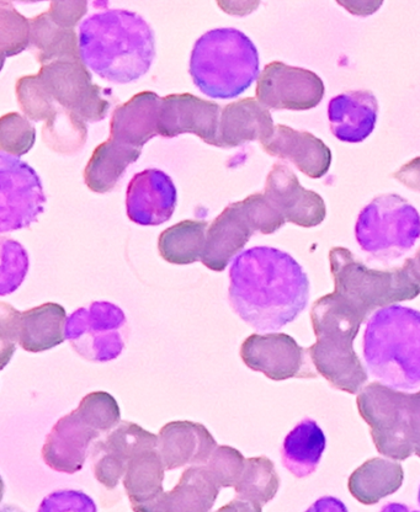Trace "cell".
I'll return each instance as SVG.
<instances>
[{"instance_id":"1","label":"cell","mask_w":420,"mask_h":512,"mask_svg":"<svg viewBox=\"0 0 420 512\" xmlns=\"http://www.w3.org/2000/svg\"><path fill=\"white\" fill-rule=\"evenodd\" d=\"M231 306L260 333L295 322L310 302L311 284L302 266L283 250L255 247L239 254L230 270Z\"/></svg>"},{"instance_id":"2","label":"cell","mask_w":420,"mask_h":512,"mask_svg":"<svg viewBox=\"0 0 420 512\" xmlns=\"http://www.w3.org/2000/svg\"><path fill=\"white\" fill-rule=\"evenodd\" d=\"M79 53L85 67L114 83H131L150 71L156 45L151 26L134 12L105 9L84 20Z\"/></svg>"},{"instance_id":"3","label":"cell","mask_w":420,"mask_h":512,"mask_svg":"<svg viewBox=\"0 0 420 512\" xmlns=\"http://www.w3.org/2000/svg\"><path fill=\"white\" fill-rule=\"evenodd\" d=\"M366 370L400 392L420 388V311L392 304L366 320L363 336Z\"/></svg>"},{"instance_id":"4","label":"cell","mask_w":420,"mask_h":512,"mask_svg":"<svg viewBox=\"0 0 420 512\" xmlns=\"http://www.w3.org/2000/svg\"><path fill=\"white\" fill-rule=\"evenodd\" d=\"M368 317L337 292L318 298L311 309V322L317 341L308 348L318 375L333 388L359 394L369 381V372L361 364L354 340Z\"/></svg>"},{"instance_id":"5","label":"cell","mask_w":420,"mask_h":512,"mask_svg":"<svg viewBox=\"0 0 420 512\" xmlns=\"http://www.w3.org/2000/svg\"><path fill=\"white\" fill-rule=\"evenodd\" d=\"M258 74L257 47L237 29L206 32L191 52L190 76L200 92L210 98H237L251 87Z\"/></svg>"},{"instance_id":"6","label":"cell","mask_w":420,"mask_h":512,"mask_svg":"<svg viewBox=\"0 0 420 512\" xmlns=\"http://www.w3.org/2000/svg\"><path fill=\"white\" fill-rule=\"evenodd\" d=\"M329 261L334 292L368 318L377 309L420 295V274L411 259L400 269L374 270L356 260L350 250L337 247L329 253Z\"/></svg>"},{"instance_id":"7","label":"cell","mask_w":420,"mask_h":512,"mask_svg":"<svg viewBox=\"0 0 420 512\" xmlns=\"http://www.w3.org/2000/svg\"><path fill=\"white\" fill-rule=\"evenodd\" d=\"M355 238L376 260L400 259L420 238L419 212L400 195L377 196L360 212Z\"/></svg>"},{"instance_id":"8","label":"cell","mask_w":420,"mask_h":512,"mask_svg":"<svg viewBox=\"0 0 420 512\" xmlns=\"http://www.w3.org/2000/svg\"><path fill=\"white\" fill-rule=\"evenodd\" d=\"M124 311L110 302H93L67 319L66 339L90 362H109L122 354L127 335Z\"/></svg>"},{"instance_id":"9","label":"cell","mask_w":420,"mask_h":512,"mask_svg":"<svg viewBox=\"0 0 420 512\" xmlns=\"http://www.w3.org/2000/svg\"><path fill=\"white\" fill-rule=\"evenodd\" d=\"M66 323V309L57 303H45L25 312L0 304L2 367L12 359L17 344L33 354L61 345L66 339Z\"/></svg>"},{"instance_id":"10","label":"cell","mask_w":420,"mask_h":512,"mask_svg":"<svg viewBox=\"0 0 420 512\" xmlns=\"http://www.w3.org/2000/svg\"><path fill=\"white\" fill-rule=\"evenodd\" d=\"M40 176L28 163L0 154V232L28 228L44 212Z\"/></svg>"},{"instance_id":"11","label":"cell","mask_w":420,"mask_h":512,"mask_svg":"<svg viewBox=\"0 0 420 512\" xmlns=\"http://www.w3.org/2000/svg\"><path fill=\"white\" fill-rule=\"evenodd\" d=\"M52 98L63 109L74 112L85 122L104 120L110 103L103 89L93 84L82 61H56L42 66L37 74Z\"/></svg>"},{"instance_id":"12","label":"cell","mask_w":420,"mask_h":512,"mask_svg":"<svg viewBox=\"0 0 420 512\" xmlns=\"http://www.w3.org/2000/svg\"><path fill=\"white\" fill-rule=\"evenodd\" d=\"M244 365L263 373L271 381L290 378H316L308 349L302 348L292 336L284 333L253 334L241 346Z\"/></svg>"},{"instance_id":"13","label":"cell","mask_w":420,"mask_h":512,"mask_svg":"<svg viewBox=\"0 0 420 512\" xmlns=\"http://www.w3.org/2000/svg\"><path fill=\"white\" fill-rule=\"evenodd\" d=\"M323 80L305 68L273 62L258 79L257 99L268 110L306 111L315 109L324 98Z\"/></svg>"},{"instance_id":"14","label":"cell","mask_w":420,"mask_h":512,"mask_svg":"<svg viewBox=\"0 0 420 512\" xmlns=\"http://www.w3.org/2000/svg\"><path fill=\"white\" fill-rule=\"evenodd\" d=\"M380 453L393 461L420 458V392L390 389L379 416Z\"/></svg>"},{"instance_id":"15","label":"cell","mask_w":420,"mask_h":512,"mask_svg":"<svg viewBox=\"0 0 420 512\" xmlns=\"http://www.w3.org/2000/svg\"><path fill=\"white\" fill-rule=\"evenodd\" d=\"M219 104L191 94H172L162 98L158 116V135L174 138L194 133L207 144L220 148Z\"/></svg>"},{"instance_id":"16","label":"cell","mask_w":420,"mask_h":512,"mask_svg":"<svg viewBox=\"0 0 420 512\" xmlns=\"http://www.w3.org/2000/svg\"><path fill=\"white\" fill-rule=\"evenodd\" d=\"M158 448V436L134 423L121 421L104 441L94 447V474L105 488L115 489L125 477L132 458Z\"/></svg>"},{"instance_id":"17","label":"cell","mask_w":420,"mask_h":512,"mask_svg":"<svg viewBox=\"0 0 420 512\" xmlns=\"http://www.w3.org/2000/svg\"><path fill=\"white\" fill-rule=\"evenodd\" d=\"M100 434L77 408L53 426L42 447V458L56 472L74 474L82 471L89 447Z\"/></svg>"},{"instance_id":"18","label":"cell","mask_w":420,"mask_h":512,"mask_svg":"<svg viewBox=\"0 0 420 512\" xmlns=\"http://www.w3.org/2000/svg\"><path fill=\"white\" fill-rule=\"evenodd\" d=\"M264 194L283 213L286 222L296 226L317 227L326 218V204L321 195L303 188L296 174L284 163L274 164Z\"/></svg>"},{"instance_id":"19","label":"cell","mask_w":420,"mask_h":512,"mask_svg":"<svg viewBox=\"0 0 420 512\" xmlns=\"http://www.w3.org/2000/svg\"><path fill=\"white\" fill-rule=\"evenodd\" d=\"M177 199V189L169 175L158 169L143 170L127 188V216L141 226H159L172 218Z\"/></svg>"},{"instance_id":"20","label":"cell","mask_w":420,"mask_h":512,"mask_svg":"<svg viewBox=\"0 0 420 512\" xmlns=\"http://www.w3.org/2000/svg\"><path fill=\"white\" fill-rule=\"evenodd\" d=\"M217 442L204 425L193 421H172L158 436V452L167 471L185 466H205Z\"/></svg>"},{"instance_id":"21","label":"cell","mask_w":420,"mask_h":512,"mask_svg":"<svg viewBox=\"0 0 420 512\" xmlns=\"http://www.w3.org/2000/svg\"><path fill=\"white\" fill-rule=\"evenodd\" d=\"M262 146L270 156L289 160L312 179L322 178L331 168V149L312 133L278 125L275 126L273 136L263 142Z\"/></svg>"},{"instance_id":"22","label":"cell","mask_w":420,"mask_h":512,"mask_svg":"<svg viewBox=\"0 0 420 512\" xmlns=\"http://www.w3.org/2000/svg\"><path fill=\"white\" fill-rule=\"evenodd\" d=\"M379 103L369 90H352L329 101L328 120L334 137L347 143H360L375 130Z\"/></svg>"},{"instance_id":"23","label":"cell","mask_w":420,"mask_h":512,"mask_svg":"<svg viewBox=\"0 0 420 512\" xmlns=\"http://www.w3.org/2000/svg\"><path fill=\"white\" fill-rule=\"evenodd\" d=\"M254 233L241 204L228 206L207 229L202 264L212 271L225 270Z\"/></svg>"},{"instance_id":"24","label":"cell","mask_w":420,"mask_h":512,"mask_svg":"<svg viewBox=\"0 0 420 512\" xmlns=\"http://www.w3.org/2000/svg\"><path fill=\"white\" fill-rule=\"evenodd\" d=\"M161 100L156 93L143 92L116 108L111 117V140L137 149L145 146L158 135Z\"/></svg>"},{"instance_id":"25","label":"cell","mask_w":420,"mask_h":512,"mask_svg":"<svg viewBox=\"0 0 420 512\" xmlns=\"http://www.w3.org/2000/svg\"><path fill=\"white\" fill-rule=\"evenodd\" d=\"M275 130L270 111L258 100L243 99L227 105L220 121V148H235L244 143H263Z\"/></svg>"},{"instance_id":"26","label":"cell","mask_w":420,"mask_h":512,"mask_svg":"<svg viewBox=\"0 0 420 512\" xmlns=\"http://www.w3.org/2000/svg\"><path fill=\"white\" fill-rule=\"evenodd\" d=\"M164 467L158 448L138 453L127 466L124 487L135 512L164 510Z\"/></svg>"},{"instance_id":"27","label":"cell","mask_w":420,"mask_h":512,"mask_svg":"<svg viewBox=\"0 0 420 512\" xmlns=\"http://www.w3.org/2000/svg\"><path fill=\"white\" fill-rule=\"evenodd\" d=\"M327 437L316 420L300 421L285 437L281 457L292 476L303 479L312 476L326 451Z\"/></svg>"},{"instance_id":"28","label":"cell","mask_w":420,"mask_h":512,"mask_svg":"<svg viewBox=\"0 0 420 512\" xmlns=\"http://www.w3.org/2000/svg\"><path fill=\"white\" fill-rule=\"evenodd\" d=\"M403 467L400 463L372 458L355 469L349 478V492L359 503L375 505L402 487Z\"/></svg>"},{"instance_id":"29","label":"cell","mask_w":420,"mask_h":512,"mask_svg":"<svg viewBox=\"0 0 420 512\" xmlns=\"http://www.w3.org/2000/svg\"><path fill=\"white\" fill-rule=\"evenodd\" d=\"M141 156V149L111 140L100 144L84 170L88 188L98 194L113 190L130 164Z\"/></svg>"},{"instance_id":"30","label":"cell","mask_w":420,"mask_h":512,"mask_svg":"<svg viewBox=\"0 0 420 512\" xmlns=\"http://www.w3.org/2000/svg\"><path fill=\"white\" fill-rule=\"evenodd\" d=\"M221 488L206 466L185 469L179 483L164 495L166 512H210Z\"/></svg>"},{"instance_id":"31","label":"cell","mask_w":420,"mask_h":512,"mask_svg":"<svg viewBox=\"0 0 420 512\" xmlns=\"http://www.w3.org/2000/svg\"><path fill=\"white\" fill-rule=\"evenodd\" d=\"M30 48L42 66L56 61H82L74 29L58 25L46 12L30 20Z\"/></svg>"},{"instance_id":"32","label":"cell","mask_w":420,"mask_h":512,"mask_svg":"<svg viewBox=\"0 0 420 512\" xmlns=\"http://www.w3.org/2000/svg\"><path fill=\"white\" fill-rule=\"evenodd\" d=\"M207 222L183 221L166 229L158 240L159 253L174 265H189L201 260L206 243Z\"/></svg>"},{"instance_id":"33","label":"cell","mask_w":420,"mask_h":512,"mask_svg":"<svg viewBox=\"0 0 420 512\" xmlns=\"http://www.w3.org/2000/svg\"><path fill=\"white\" fill-rule=\"evenodd\" d=\"M280 488V478L275 464L268 457L247 458L246 466L235 490L237 498L268 504Z\"/></svg>"},{"instance_id":"34","label":"cell","mask_w":420,"mask_h":512,"mask_svg":"<svg viewBox=\"0 0 420 512\" xmlns=\"http://www.w3.org/2000/svg\"><path fill=\"white\" fill-rule=\"evenodd\" d=\"M42 137H44L47 147L53 151L74 154L81 151L87 141V125L74 112L58 106L56 114L46 122Z\"/></svg>"},{"instance_id":"35","label":"cell","mask_w":420,"mask_h":512,"mask_svg":"<svg viewBox=\"0 0 420 512\" xmlns=\"http://www.w3.org/2000/svg\"><path fill=\"white\" fill-rule=\"evenodd\" d=\"M17 98L20 109L33 121H49L60 106L39 76L20 78L17 83Z\"/></svg>"},{"instance_id":"36","label":"cell","mask_w":420,"mask_h":512,"mask_svg":"<svg viewBox=\"0 0 420 512\" xmlns=\"http://www.w3.org/2000/svg\"><path fill=\"white\" fill-rule=\"evenodd\" d=\"M31 23L8 2H0V52L2 60L30 47Z\"/></svg>"},{"instance_id":"37","label":"cell","mask_w":420,"mask_h":512,"mask_svg":"<svg viewBox=\"0 0 420 512\" xmlns=\"http://www.w3.org/2000/svg\"><path fill=\"white\" fill-rule=\"evenodd\" d=\"M36 130L29 119L12 112L0 120V147L4 153L21 157L33 149Z\"/></svg>"},{"instance_id":"38","label":"cell","mask_w":420,"mask_h":512,"mask_svg":"<svg viewBox=\"0 0 420 512\" xmlns=\"http://www.w3.org/2000/svg\"><path fill=\"white\" fill-rule=\"evenodd\" d=\"M29 270V256L18 242L2 239V266H0V295L7 296L23 284Z\"/></svg>"},{"instance_id":"39","label":"cell","mask_w":420,"mask_h":512,"mask_svg":"<svg viewBox=\"0 0 420 512\" xmlns=\"http://www.w3.org/2000/svg\"><path fill=\"white\" fill-rule=\"evenodd\" d=\"M78 409L100 432L114 430L121 423L119 404L106 392L88 394L79 403Z\"/></svg>"},{"instance_id":"40","label":"cell","mask_w":420,"mask_h":512,"mask_svg":"<svg viewBox=\"0 0 420 512\" xmlns=\"http://www.w3.org/2000/svg\"><path fill=\"white\" fill-rule=\"evenodd\" d=\"M254 232L273 234L286 223L283 213L265 194H254L239 202Z\"/></svg>"},{"instance_id":"41","label":"cell","mask_w":420,"mask_h":512,"mask_svg":"<svg viewBox=\"0 0 420 512\" xmlns=\"http://www.w3.org/2000/svg\"><path fill=\"white\" fill-rule=\"evenodd\" d=\"M205 466L221 489L235 488L242 477L246 458L236 448L217 446Z\"/></svg>"},{"instance_id":"42","label":"cell","mask_w":420,"mask_h":512,"mask_svg":"<svg viewBox=\"0 0 420 512\" xmlns=\"http://www.w3.org/2000/svg\"><path fill=\"white\" fill-rule=\"evenodd\" d=\"M37 512H98L89 495L79 490H58L47 495Z\"/></svg>"},{"instance_id":"43","label":"cell","mask_w":420,"mask_h":512,"mask_svg":"<svg viewBox=\"0 0 420 512\" xmlns=\"http://www.w3.org/2000/svg\"><path fill=\"white\" fill-rule=\"evenodd\" d=\"M88 10V2H52L49 14L58 25L66 29H74Z\"/></svg>"},{"instance_id":"44","label":"cell","mask_w":420,"mask_h":512,"mask_svg":"<svg viewBox=\"0 0 420 512\" xmlns=\"http://www.w3.org/2000/svg\"><path fill=\"white\" fill-rule=\"evenodd\" d=\"M306 512H349L347 506L336 496H323L313 503Z\"/></svg>"},{"instance_id":"45","label":"cell","mask_w":420,"mask_h":512,"mask_svg":"<svg viewBox=\"0 0 420 512\" xmlns=\"http://www.w3.org/2000/svg\"><path fill=\"white\" fill-rule=\"evenodd\" d=\"M263 506L254 501L236 498L215 512H263Z\"/></svg>"},{"instance_id":"46","label":"cell","mask_w":420,"mask_h":512,"mask_svg":"<svg viewBox=\"0 0 420 512\" xmlns=\"http://www.w3.org/2000/svg\"><path fill=\"white\" fill-rule=\"evenodd\" d=\"M338 4L347 9L349 13L355 14L356 10H359L356 15H365L364 8L375 13L381 7L382 2H338Z\"/></svg>"},{"instance_id":"47","label":"cell","mask_w":420,"mask_h":512,"mask_svg":"<svg viewBox=\"0 0 420 512\" xmlns=\"http://www.w3.org/2000/svg\"><path fill=\"white\" fill-rule=\"evenodd\" d=\"M380 512H420L409 508L408 505L402 503H388L381 509Z\"/></svg>"},{"instance_id":"48","label":"cell","mask_w":420,"mask_h":512,"mask_svg":"<svg viewBox=\"0 0 420 512\" xmlns=\"http://www.w3.org/2000/svg\"><path fill=\"white\" fill-rule=\"evenodd\" d=\"M412 263L414 266H416V269L418 270L419 274H420V249L418 250V253L416 254V256H414V258L411 259Z\"/></svg>"},{"instance_id":"49","label":"cell","mask_w":420,"mask_h":512,"mask_svg":"<svg viewBox=\"0 0 420 512\" xmlns=\"http://www.w3.org/2000/svg\"><path fill=\"white\" fill-rule=\"evenodd\" d=\"M2 512H24L23 510H20L17 508V506H3Z\"/></svg>"},{"instance_id":"50","label":"cell","mask_w":420,"mask_h":512,"mask_svg":"<svg viewBox=\"0 0 420 512\" xmlns=\"http://www.w3.org/2000/svg\"><path fill=\"white\" fill-rule=\"evenodd\" d=\"M418 501H419V505H420V487H419V492H418Z\"/></svg>"}]
</instances>
